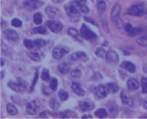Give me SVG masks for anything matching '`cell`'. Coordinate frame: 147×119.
<instances>
[{"mask_svg": "<svg viewBox=\"0 0 147 119\" xmlns=\"http://www.w3.org/2000/svg\"><path fill=\"white\" fill-rule=\"evenodd\" d=\"M106 87H107V89H108V92L109 93H117V91H118V89H119V87H118V85H116V84H114V83H108L106 85Z\"/></svg>", "mask_w": 147, "mask_h": 119, "instance_id": "29", "label": "cell"}, {"mask_svg": "<svg viewBox=\"0 0 147 119\" xmlns=\"http://www.w3.org/2000/svg\"><path fill=\"white\" fill-rule=\"evenodd\" d=\"M123 52H124V54H125V55H129V52H128V51H124Z\"/></svg>", "mask_w": 147, "mask_h": 119, "instance_id": "55", "label": "cell"}, {"mask_svg": "<svg viewBox=\"0 0 147 119\" xmlns=\"http://www.w3.org/2000/svg\"><path fill=\"white\" fill-rule=\"evenodd\" d=\"M37 78H38V72H37V70H36V73H35V77L33 78V81H32V85H31V90L32 91L33 89H34L35 85L37 82Z\"/></svg>", "mask_w": 147, "mask_h": 119, "instance_id": "45", "label": "cell"}, {"mask_svg": "<svg viewBox=\"0 0 147 119\" xmlns=\"http://www.w3.org/2000/svg\"><path fill=\"white\" fill-rule=\"evenodd\" d=\"M46 26L53 33H58L62 30V24L59 22L54 21V20H49L46 22Z\"/></svg>", "mask_w": 147, "mask_h": 119, "instance_id": "8", "label": "cell"}, {"mask_svg": "<svg viewBox=\"0 0 147 119\" xmlns=\"http://www.w3.org/2000/svg\"><path fill=\"white\" fill-rule=\"evenodd\" d=\"M142 89L143 94H147V78H142L141 81Z\"/></svg>", "mask_w": 147, "mask_h": 119, "instance_id": "40", "label": "cell"}, {"mask_svg": "<svg viewBox=\"0 0 147 119\" xmlns=\"http://www.w3.org/2000/svg\"><path fill=\"white\" fill-rule=\"evenodd\" d=\"M95 53H96L97 56H99L100 58H106L107 53H106V51H105V50H104L103 47H98L96 49Z\"/></svg>", "mask_w": 147, "mask_h": 119, "instance_id": "34", "label": "cell"}, {"mask_svg": "<svg viewBox=\"0 0 147 119\" xmlns=\"http://www.w3.org/2000/svg\"><path fill=\"white\" fill-rule=\"evenodd\" d=\"M70 60H73V61H83V62H86L88 60V56L87 55L83 52V51H76L73 53L72 55H70Z\"/></svg>", "mask_w": 147, "mask_h": 119, "instance_id": "11", "label": "cell"}, {"mask_svg": "<svg viewBox=\"0 0 147 119\" xmlns=\"http://www.w3.org/2000/svg\"><path fill=\"white\" fill-rule=\"evenodd\" d=\"M108 110H109V113L111 114L112 117H116L117 114V112H118V110H117V106L114 104V103H108Z\"/></svg>", "mask_w": 147, "mask_h": 119, "instance_id": "25", "label": "cell"}, {"mask_svg": "<svg viewBox=\"0 0 147 119\" xmlns=\"http://www.w3.org/2000/svg\"><path fill=\"white\" fill-rule=\"evenodd\" d=\"M49 106L52 108L53 110H57L59 108V102L57 101V99L55 98H52L50 100V102H49Z\"/></svg>", "mask_w": 147, "mask_h": 119, "instance_id": "37", "label": "cell"}, {"mask_svg": "<svg viewBox=\"0 0 147 119\" xmlns=\"http://www.w3.org/2000/svg\"><path fill=\"white\" fill-rule=\"evenodd\" d=\"M67 33L69 35V36L72 39H74V40L78 41V43H82V37L80 32H78V31L75 28H73V27H70L69 29L67 30Z\"/></svg>", "mask_w": 147, "mask_h": 119, "instance_id": "13", "label": "cell"}, {"mask_svg": "<svg viewBox=\"0 0 147 119\" xmlns=\"http://www.w3.org/2000/svg\"><path fill=\"white\" fill-rule=\"evenodd\" d=\"M58 96H59L61 100L63 101V102H65V101H66L69 98V94H68V93H66L64 90H61L60 92L58 93Z\"/></svg>", "mask_w": 147, "mask_h": 119, "instance_id": "38", "label": "cell"}, {"mask_svg": "<svg viewBox=\"0 0 147 119\" xmlns=\"http://www.w3.org/2000/svg\"><path fill=\"white\" fill-rule=\"evenodd\" d=\"M47 33V30L45 29L44 27H37L32 30V34H40L45 35Z\"/></svg>", "mask_w": 147, "mask_h": 119, "instance_id": "28", "label": "cell"}, {"mask_svg": "<svg viewBox=\"0 0 147 119\" xmlns=\"http://www.w3.org/2000/svg\"><path fill=\"white\" fill-rule=\"evenodd\" d=\"M34 41L35 43H36V46L37 47V49H39L40 47H44V46L46 44V41L44 40V39H38L34 40Z\"/></svg>", "mask_w": 147, "mask_h": 119, "instance_id": "42", "label": "cell"}, {"mask_svg": "<svg viewBox=\"0 0 147 119\" xmlns=\"http://www.w3.org/2000/svg\"><path fill=\"white\" fill-rule=\"evenodd\" d=\"M82 118H92V116H91V115L85 114V115H83Z\"/></svg>", "mask_w": 147, "mask_h": 119, "instance_id": "51", "label": "cell"}, {"mask_svg": "<svg viewBox=\"0 0 147 119\" xmlns=\"http://www.w3.org/2000/svg\"><path fill=\"white\" fill-rule=\"evenodd\" d=\"M40 110V102L36 100H33L28 104L26 107V112L30 115H35L38 113Z\"/></svg>", "mask_w": 147, "mask_h": 119, "instance_id": "7", "label": "cell"}, {"mask_svg": "<svg viewBox=\"0 0 147 119\" xmlns=\"http://www.w3.org/2000/svg\"><path fill=\"white\" fill-rule=\"evenodd\" d=\"M42 5L43 3L40 0H27L24 3V7L28 11H33L40 8Z\"/></svg>", "mask_w": 147, "mask_h": 119, "instance_id": "5", "label": "cell"}, {"mask_svg": "<svg viewBox=\"0 0 147 119\" xmlns=\"http://www.w3.org/2000/svg\"><path fill=\"white\" fill-rule=\"evenodd\" d=\"M70 74H71V77L74 78H79V77H81L82 72L79 68H74L70 72Z\"/></svg>", "mask_w": 147, "mask_h": 119, "instance_id": "36", "label": "cell"}, {"mask_svg": "<svg viewBox=\"0 0 147 119\" xmlns=\"http://www.w3.org/2000/svg\"><path fill=\"white\" fill-rule=\"evenodd\" d=\"M80 34L82 37L87 40H92L97 38V35L95 32H93L86 24H82L80 29Z\"/></svg>", "mask_w": 147, "mask_h": 119, "instance_id": "3", "label": "cell"}, {"mask_svg": "<svg viewBox=\"0 0 147 119\" xmlns=\"http://www.w3.org/2000/svg\"><path fill=\"white\" fill-rule=\"evenodd\" d=\"M57 85H58V83H57V78H55V77H53V78L50 79L49 88H50L51 90H53V92L56 91L57 89Z\"/></svg>", "mask_w": 147, "mask_h": 119, "instance_id": "32", "label": "cell"}, {"mask_svg": "<svg viewBox=\"0 0 147 119\" xmlns=\"http://www.w3.org/2000/svg\"><path fill=\"white\" fill-rule=\"evenodd\" d=\"M40 117H42V118L46 117V113H45V112H42V113H40Z\"/></svg>", "mask_w": 147, "mask_h": 119, "instance_id": "53", "label": "cell"}, {"mask_svg": "<svg viewBox=\"0 0 147 119\" xmlns=\"http://www.w3.org/2000/svg\"><path fill=\"white\" fill-rule=\"evenodd\" d=\"M101 24L103 26V27H104V29L108 31V21H107V19H101Z\"/></svg>", "mask_w": 147, "mask_h": 119, "instance_id": "47", "label": "cell"}, {"mask_svg": "<svg viewBox=\"0 0 147 119\" xmlns=\"http://www.w3.org/2000/svg\"><path fill=\"white\" fill-rule=\"evenodd\" d=\"M71 88H72V90L74 91V93L75 94H77L78 96L82 97V96L85 95V91H84L77 83L73 82V83H72V85H71Z\"/></svg>", "mask_w": 147, "mask_h": 119, "instance_id": "20", "label": "cell"}, {"mask_svg": "<svg viewBox=\"0 0 147 119\" xmlns=\"http://www.w3.org/2000/svg\"><path fill=\"white\" fill-rule=\"evenodd\" d=\"M24 46L28 48V49H37V47L36 46V43L34 40H30V39H24Z\"/></svg>", "mask_w": 147, "mask_h": 119, "instance_id": "26", "label": "cell"}, {"mask_svg": "<svg viewBox=\"0 0 147 119\" xmlns=\"http://www.w3.org/2000/svg\"><path fill=\"white\" fill-rule=\"evenodd\" d=\"M142 31V30L141 29L140 27H134L133 29L131 30V31L129 32L128 34L130 36H134V35H137L140 34Z\"/></svg>", "mask_w": 147, "mask_h": 119, "instance_id": "39", "label": "cell"}, {"mask_svg": "<svg viewBox=\"0 0 147 119\" xmlns=\"http://www.w3.org/2000/svg\"><path fill=\"white\" fill-rule=\"evenodd\" d=\"M45 11L46 15H47L49 19H54V18L56 17L57 14V11L56 9L54 8V7H50V6L45 7Z\"/></svg>", "mask_w": 147, "mask_h": 119, "instance_id": "21", "label": "cell"}, {"mask_svg": "<svg viewBox=\"0 0 147 119\" xmlns=\"http://www.w3.org/2000/svg\"><path fill=\"white\" fill-rule=\"evenodd\" d=\"M69 49L64 45H58L53 48V56L56 60H61L63 58L66 54H68Z\"/></svg>", "mask_w": 147, "mask_h": 119, "instance_id": "2", "label": "cell"}, {"mask_svg": "<svg viewBox=\"0 0 147 119\" xmlns=\"http://www.w3.org/2000/svg\"><path fill=\"white\" fill-rule=\"evenodd\" d=\"M139 85H140V84H139L138 81L134 78H129L127 81V86L131 91H135V90L138 89Z\"/></svg>", "mask_w": 147, "mask_h": 119, "instance_id": "18", "label": "cell"}, {"mask_svg": "<svg viewBox=\"0 0 147 119\" xmlns=\"http://www.w3.org/2000/svg\"><path fill=\"white\" fill-rule=\"evenodd\" d=\"M102 78H103L102 75H101L100 73H99V72H96V73H95V75L92 77V79H93L95 81H100V80H102Z\"/></svg>", "mask_w": 147, "mask_h": 119, "instance_id": "46", "label": "cell"}, {"mask_svg": "<svg viewBox=\"0 0 147 119\" xmlns=\"http://www.w3.org/2000/svg\"><path fill=\"white\" fill-rule=\"evenodd\" d=\"M144 71L147 73V66H145V67H144Z\"/></svg>", "mask_w": 147, "mask_h": 119, "instance_id": "56", "label": "cell"}, {"mask_svg": "<svg viewBox=\"0 0 147 119\" xmlns=\"http://www.w3.org/2000/svg\"><path fill=\"white\" fill-rule=\"evenodd\" d=\"M41 78L44 81L48 82L50 81V75H49V72L46 68H44L42 71V74H41Z\"/></svg>", "mask_w": 147, "mask_h": 119, "instance_id": "33", "label": "cell"}, {"mask_svg": "<svg viewBox=\"0 0 147 119\" xmlns=\"http://www.w3.org/2000/svg\"><path fill=\"white\" fill-rule=\"evenodd\" d=\"M69 65L66 63H61L57 66V69L61 74H66L69 71Z\"/></svg>", "mask_w": 147, "mask_h": 119, "instance_id": "27", "label": "cell"}, {"mask_svg": "<svg viewBox=\"0 0 147 119\" xmlns=\"http://www.w3.org/2000/svg\"><path fill=\"white\" fill-rule=\"evenodd\" d=\"M121 99L122 102L125 105L129 106L130 107L133 106L134 105V102H133V98L130 96L129 94L127 93V91L123 90L121 93Z\"/></svg>", "mask_w": 147, "mask_h": 119, "instance_id": "14", "label": "cell"}, {"mask_svg": "<svg viewBox=\"0 0 147 119\" xmlns=\"http://www.w3.org/2000/svg\"><path fill=\"white\" fill-rule=\"evenodd\" d=\"M52 1L55 3H62L64 0H52Z\"/></svg>", "mask_w": 147, "mask_h": 119, "instance_id": "52", "label": "cell"}, {"mask_svg": "<svg viewBox=\"0 0 147 119\" xmlns=\"http://www.w3.org/2000/svg\"><path fill=\"white\" fill-rule=\"evenodd\" d=\"M83 19H84L85 21L88 22V23H92V24L97 26V23H95V21H94L93 19H90L89 17H83Z\"/></svg>", "mask_w": 147, "mask_h": 119, "instance_id": "49", "label": "cell"}, {"mask_svg": "<svg viewBox=\"0 0 147 119\" xmlns=\"http://www.w3.org/2000/svg\"><path fill=\"white\" fill-rule=\"evenodd\" d=\"M106 59L109 63H117L119 61V55L115 51H109L107 52Z\"/></svg>", "mask_w": 147, "mask_h": 119, "instance_id": "17", "label": "cell"}, {"mask_svg": "<svg viewBox=\"0 0 147 119\" xmlns=\"http://www.w3.org/2000/svg\"><path fill=\"white\" fill-rule=\"evenodd\" d=\"M11 25L15 27H21L22 26V21L20 19H13L12 20H11Z\"/></svg>", "mask_w": 147, "mask_h": 119, "instance_id": "43", "label": "cell"}, {"mask_svg": "<svg viewBox=\"0 0 147 119\" xmlns=\"http://www.w3.org/2000/svg\"><path fill=\"white\" fill-rule=\"evenodd\" d=\"M121 67L124 69L127 70L128 72H131V73H134L136 71V67L132 62L130 61H124L122 64H121Z\"/></svg>", "mask_w": 147, "mask_h": 119, "instance_id": "19", "label": "cell"}, {"mask_svg": "<svg viewBox=\"0 0 147 119\" xmlns=\"http://www.w3.org/2000/svg\"><path fill=\"white\" fill-rule=\"evenodd\" d=\"M96 7H97V11L100 15H103L106 10L107 7V4L104 2V0H98L97 1V4H96Z\"/></svg>", "mask_w": 147, "mask_h": 119, "instance_id": "22", "label": "cell"}, {"mask_svg": "<svg viewBox=\"0 0 147 119\" xmlns=\"http://www.w3.org/2000/svg\"><path fill=\"white\" fill-rule=\"evenodd\" d=\"M65 11H66V14L68 15L69 19L72 22H78L80 19V13H81V11L71 2L65 7Z\"/></svg>", "mask_w": 147, "mask_h": 119, "instance_id": "1", "label": "cell"}, {"mask_svg": "<svg viewBox=\"0 0 147 119\" xmlns=\"http://www.w3.org/2000/svg\"><path fill=\"white\" fill-rule=\"evenodd\" d=\"M71 3L79 9L81 13H84V14L89 13V8L87 7V0H73Z\"/></svg>", "mask_w": 147, "mask_h": 119, "instance_id": "9", "label": "cell"}, {"mask_svg": "<svg viewBox=\"0 0 147 119\" xmlns=\"http://www.w3.org/2000/svg\"><path fill=\"white\" fill-rule=\"evenodd\" d=\"M72 112L71 111H63V112H61L59 113V117L60 118H71V115H72Z\"/></svg>", "mask_w": 147, "mask_h": 119, "instance_id": "41", "label": "cell"}, {"mask_svg": "<svg viewBox=\"0 0 147 119\" xmlns=\"http://www.w3.org/2000/svg\"><path fill=\"white\" fill-rule=\"evenodd\" d=\"M95 108V106L93 104V102L88 100H83L79 103V109L82 112H86V111L92 110Z\"/></svg>", "mask_w": 147, "mask_h": 119, "instance_id": "12", "label": "cell"}, {"mask_svg": "<svg viewBox=\"0 0 147 119\" xmlns=\"http://www.w3.org/2000/svg\"><path fill=\"white\" fill-rule=\"evenodd\" d=\"M7 112L11 115H16L18 113L16 107L13 104H11V103L7 104Z\"/></svg>", "mask_w": 147, "mask_h": 119, "instance_id": "30", "label": "cell"}, {"mask_svg": "<svg viewBox=\"0 0 147 119\" xmlns=\"http://www.w3.org/2000/svg\"><path fill=\"white\" fill-rule=\"evenodd\" d=\"M9 88H11V89L14 90V91H16V92H21L22 90H24V87H25V85H24V82L23 81H20L19 83H15L14 81H9L8 84Z\"/></svg>", "mask_w": 147, "mask_h": 119, "instance_id": "15", "label": "cell"}, {"mask_svg": "<svg viewBox=\"0 0 147 119\" xmlns=\"http://www.w3.org/2000/svg\"><path fill=\"white\" fill-rule=\"evenodd\" d=\"M43 21V19H42V15L39 12L36 13L34 15H33V22H34L35 24L36 25H39Z\"/></svg>", "mask_w": 147, "mask_h": 119, "instance_id": "31", "label": "cell"}, {"mask_svg": "<svg viewBox=\"0 0 147 119\" xmlns=\"http://www.w3.org/2000/svg\"><path fill=\"white\" fill-rule=\"evenodd\" d=\"M28 55L32 60H34V61H40V60L42 59V53H41L40 51H38L28 52Z\"/></svg>", "mask_w": 147, "mask_h": 119, "instance_id": "23", "label": "cell"}, {"mask_svg": "<svg viewBox=\"0 0 147 119\" xmlns=\"http://www.w3.org/2000/svg\"><path fill=\"white\" fill-rule=\"evenodd\" d=\"M4 64H5V60L2 58V59H1V66H3Z\"/></svg>", "mask_w": 147, "mask_h": 119, "instance_id": "54", "label": "cell"}, {"mask_svg": "<svg viewBox=\"0 0 147 119\" xmlns=\"http://www.w3.org/2000/svg\"><path fill=\"white\" fill-rule=\"evenodd\" d=\"M121 6L120 3H116L113 7V10H112V13H111V17H112V20H115L117 19L120 18V15H121Z\"/></svg>", "mask_w": 147, "mask_h": 119, "instance_id": "16", "label": "cell"}, {"mask_svg": "<svg viewBox=\"0 0 147 119\" xmlns=\"http://www.w3.org/2000/svg\"><path fill=\"white\" fill-rule=\"evenodd\" d=\"M134 27H133V26L131 25L130 23H126L125 26V31L127 33H129L131 31V30L133 29Z\"/></svg>", "mask_w": 147, "mask_h": 119, "instance_id": "48", "label": "cell"}, {"mask_svg": "<svg viewBox=\"0 0 147 119\" xmlns=\"http://www.w3.org/2000/svg\"><path fill=\"white\" fill-rule=\"evenodd\" d=\"M127 15H134V16H142L145 14V10L143 8V7L142 5H133L131 6L128 9Z\"/></svg>", "mask_w": 147, "mask_h": 119, "instance_id": "4", "label": "cell"}, {"mask_svg": "<svg viewBox=\"0 0 147 119\" xmlns=\"http://www.w3.org/2000/svg\"><path fill=\"white\" fill-rule=\"evenodd\" d=\"M1 75H2V76H1V79H3V72H1Z\"/></svg>", "mask_w": 147, "mask_h": 119, "instance_id": "57", "label": "cell"}, {"mask_svg": "<svg viewBox=\"0 0 147 119\" xmlns=\"http://www.w3.org/2000/svg\"><path fill=\"white\" fill-rule=\"evenodd\" d=\"M3 35L4 38L8 40L9 42L13 43H17L19 41V36L16 31L12 29H7L3 31Z\"/></svg>", "mask_w": 147, "mask_h": 119, "instance_id": "6", "label": "cell"}, {"mask_svg": "<svg viewBox=\"0 0 147 119\" xmlns=\"http://www.w3.org/2000/svg\"><path fill=\"white\" fill-rule=\"evenodd\" d=\"M137 43L142 47H147V35L140 37L137 39Z\"/></svg>", "mask_w": 147, "mask_h": 119, "instance_id": "35", "label": "cell"}, {"mask_svg": "<svg viewBox=\"0 0 147 119\" xmlns=\"http://www.w3.org/2000/svg\"><path fill=\"white\" fill-rule=\"evenodd\" d=\"M108 90L107 89V87L103 85H99V86H97L95 89V97L97 98H100V99L106 98L107 95H108Z\"/></svg>", "mask_w": 147, "mask_h": 119, "instance_id": "10", "label": "cell"}, {"mask_svg": "<svg viewBox=\"0 0 147 119\" xmlns=\"http://www.w3.org/2000/svg\"><path fill=\"white\" fill-rule=\"evenodd\" d=\"M143 106L145 108V110H147V98H145L144 101H143Z\"/></svg>", "mask_w": 147, "mask_h": 119, "instance_id": "50", "label": "cell"}, {"mask_svg": "<svg viewBox=\"0 0 147 119\" xmlns=\"http://www.w3.org/2000/svg\"><path fill=\"white\" fill-rule=\"evenodd\" d=\"M113 23H114V25L116 26V27H117V28H119V29H121V27H123V25H124V24H123V21H122V19H121V18L113 20Z\"/></svg>", "mask_w": 147, "mask_h": 119, "instance_id": "44", "label": "cell"}, {"mask_svg": "<svg viewBox=\"0 0 147 119\" xmlns=\"http://www.w3.org/2000/svg\"><path fill=\"white\" fill-rule=\"evenodd\" d=\"M95 115L99 118H104L107 117L108 113H107V110L105 109L101 108V109H98L97 110L95 111Z\"/></svg>", "mask_w": 147, "mask_h": 119, "instance_id": "24", "label": "cell"}]
</instances>
